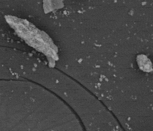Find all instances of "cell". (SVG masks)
Wrapping results in <instances>:
<instances>
[{
    "label": "cell",
    "instance_id": "obj_1",
    "mask_svg": "<svg viewBox=\"0 0 153 131\" xmlns=\"http://www.w3.org/2000/svg\"><path fill=\"white\" fill-rule=\"evenodd\" d=\"M138 65L140 70L146 73L153 71V65L151 61L147 56L144 55H139L137 57Z\"/></svg>",
    "mask_w": 153,
    "mask_h": 131
}]
</instances>
